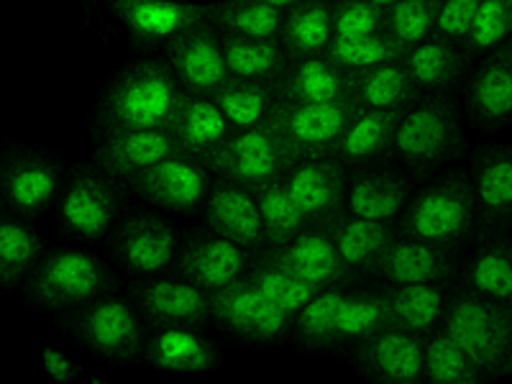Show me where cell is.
<instances>
[{
	"mask_svg": "<svg viewBox=\"0 0 512 384\" xmlns=\"http://www.w3.org/2000/svg\"><path fill=\"white\" fill-rule=\"evenodd\" d=\"M479 236L505 233L512 226V146H484L472 157Z\"/></svg>",
	"mask_w": 512,
	"mask_h": 384,
	"instance_id": "cell-21",
	"label": "cell"
},
{
	"mask_svg": "<svg viewBox=\"0 0 512 384\" xmlns=\"http://www.w3.org/2000/svg\"><path fill=\"white\" fill-rule=\"evenodd\" d=\"M441 6L443 0H400L397 6L387 8V34L415 49L436 34Z\"/></svg>",
	"mask_w": 512,
	"mask_h": 384,
	"instance_id": "cell-48",
	"label": "cell"
},
{
	"mask_svg": "<svg viewBox=\"0 0 512 384\" xmlns=\"http://www.w3.org/2000/svg\"><path fill=\"white\" fill-rule=\"evenodd\" d=\"M395 152L415 177H431L443 164L464 154L459 111L448 95H423L402 113Z\"/></svg>",
	"mask_w": 512,
	"mask_h": 384,
	"instance_id": "cell-4",
	"label": "cell"
},
{
	"mask_svg": "<svg viewBox=\"0 0 512 384\" xmlns=\"http://www.w3.org/2000/svg\"><path fill=\"white\" fill-rule=\"evenodd\" d=\"M205 226L246 251L264 249V228L256 195L246 187L216 177L205 198Z\"/></svg>",
	"mask_w": 512,
	"mask_h": 384,
	"instance_id": "cell-22",
	"label": "cell"
},
{
	"mask_svg": "<svg viewBox=\"0 0 512 384\" xmlns=\"http://www.w3.org/2000/svg\"><path fill=\"white\" fill-rule=\"evenodd\" d=\"M466 113L482 128L512 121V39L484 54L466 85Z\"/></svg>",
	"mask_w": 512,
	"mask_h": 384,
	"instance_id": "cell-23",
	"label": "cell"
},
{
	"mask_svg": "<svg viewBox=\"0 0 512 384\" xmlns=\"http://www.w3.org/2000/svg\"><path fill=\"white\" fill-rule=\"evenodd\" d=\"M246 280L256 287V290L262 292L267 297L269 303L277 305L285 315H290L295 320V315L305 308V305L318 295V287L308 285V282H300L290 274L280 272V269L267 267V264L251 262V267L246 269L244 274Z\"/></svg>",
	"mask_w": 512,
	"mask_h": 384,
	"instance_id": "cell-46",
	"label": "cell"
},
{
	"mask_svg": "<svg viewBox=\"0 0 512 384\" xmlns=\"http://www.w3.org/2000/svg\"><path fill=\"white\" fill-rule=\"evenodd\" d=\"M251 262L280 269V272L290 274L300 282H308L318 290L341 287L354 280V272L344 264L336 249V241L326 228H305L290 244L264 246L251 254Z\"/></svg>",
	"mask_w": 512,
	"mask_h": 384,
	"instance_id": "cell-8",
	"label": "cell"
},
{
	"mask_svg": "<svg viewBox=\"0 0 512 384\" xmlns=\"http://www.w3.org/2000/svg\"><path fill=\"white\" fill-rule=\"evenodd\" d=\"M331 236L351 272L372 274L387 246L400 233H397V223L392 221H367V218L346 216L331 228Z\"/></svg>",
	"mask_w": 512,
	"mask_h": 384,
	"instance_id": "cell-36",
	"label": "cell"
},
{
	"mask_svg": "<svg viewBox=\"0 0 512 384\" xmlns=\"http://www.w3.org/2000/svg\"><path fill=\"white\" fill-rule=\"evenodd\" d=\"M180 98V82L164 59L128 64L100 98L93 136L103 141L123 131H169Z\"/></svg>",
	"mask_w": 512,
	"mask_h": 384,
	"instance_id": "cell-1",
	"label": "cell"
},
{
	"mask_svg": "<svg viewBox=\"0 0 512 384\" xmlns=\"http://www.w3.org/2000/svg\"><path fill=\"white\" fill-rule=\"evenodd\" d=\"M359 113L354 100H338V103H287L277 100L267 116V126L280 136L290 157L297 162L308 159L336 157L338 144L344 139L346 128Z\"/></svg>",
	"mask_w": 512,
	"mask_h": 384,
	"instance_id": "cell-6",
	"label": "cell"
},
{
	"mask_svg": "<svg viewBox=\"0 0 512 384\" xmlns=\"http://www.w3.org/2000/svg\"><path fill=\"white\" fill-rule=\"evenodd\" d=\"M512 39V0H482L461 49L469 59H482Z\"/></svg>",
	"mask_w": 512,
	"mask_h": 384,
	"instance_id": "cell-47",
	"label": "cell"
},
{
	"mask_svg": "<svg viewBox=\"0 0 512 384\" xmlns=\"http://www.w3.org/2000/svg\"><path fill=\"white\" fill-rule=\"evenodd\" d=\"M203 164L221 180L259 192L272 182L285 180L287 172L295 167V159L290 157L280 136L267 123H262L246 131H233L231 139Z\"/></svg>",
	"mask_w": 512,
	"mask_h": 384,
	"instance_id": "cell-7",
	"label": "cell"
},
{
	"mask_svg": "<svg viewBox=\"0 0 512 384\" xmlns=\"http://www.w3.org/2000/svg\"><path fill=\"white\" fill-rule=\"evenodd\" d=\"M356 364L372 384H425V338L384 328L354 346Z\"/></svg>",
	"mask_w": 512,
	"mask_h": 384,
	"instance_id": "cell-17",
	"label": "cell"
},
{
	"mask_svg": "<svg viewBox=\"0 0 512 384\" xmlns=\"http://www.w3.org/2000/svg\"><path fill=\"white\" fill-rule=\"evenodd\" d=\"M113 287L111 269L88 251L57 249L39 259L26 277V295L49 310L82 308Z\"/></svg>",
	"mask_w": 512,
	"mask_h": 384,
	"instance_id": "cell-5",
	"label": "cell"
},
{
	"mask_svg": "<svg viewBox=\"0 0 512 384\" xmlns=\"http://www.w3.org/2000/svg\"><path fill=\"white\" fill-rule=\"evenodd\" d=\"M59 167L36 154H16L0 167V195L18 216L34 218L54 200Z\"/></svg>",
	"mask_w": 512,
	"mask_h": 384,
	"instance_id": "cell-26",
	"label": "cell"
},
{
	"mask_svg": "<svg viewBox=\"0 0 512 384\" xmlns=\"http://www.w3.org/2000/svg\"><path fill=\"white\" fill-rule=\"evenodd\" d=\"M126 187L141 200L177 213H192L210 190V172L205 164L192 157H172L144 169L126 180Z\"/></svg>",
	"mask_w": 512,
	"mask_h": 384,
	"instance_id": "cell-15",
	"label": "cell"
},
{
	"mask_svg": "<svg viewBox=\"0 0 512 384\" xmlns=\"http://www.w3.org/2000/svg\"><path fill=\"white\" fill-rule=\"evenodd\" d=\"M131 297L146 323L159 328H203L210 313V295L180 277H146L131 285Z\"/></svg>",
	"mask_w": 512,
	"mask_h": 384,
	"instance_id": "cell-14",
	"label": "cell"
},
{
	"mask_svg": "<svg viewBox=\"0 0 512 384\" xmlns=\"http://www.w3.org/2000/svg\"><path fill=\"white\" fill-rule=\"evenodd\" d=\"M346 164L336 157L297 162L285 175L287 192L303 213L308 228L331 231L341 218H346Z\"/></svg>",
	"mask_w": 512,
	"mask_h": 384,
	"instance_id": "cell-10",
	"label": "cell"
},
{
	"mask_svg": "<svg viewBox=\"0 0 512 384\" xmlns=\"http://www.w3.org/2000/svg\"><path fill=\"white\" fill-rule=\"evenodd\" d=\"M346 292L341 287H328L320 290L318 295L305 305L300 313L292 320V331H295L297 341L310 349H328V346H338L336 338V315L338 305L344 300Z\"/></svg>",
	"mask_w": 512,
	"mask_h": 384,
	"instance_id": "cell-45",
	"label": "cell"
},
{
	"mask_svg": "<svg viewBox=\"0 0 512 384\" xmlns=\"http://www.w3.org/2000/svg\"><path fill=\"white\" fill-rule=\"evenodd\" d=\"M121 210V190L116 180L98 169H77L62 195L59 216L67 231L80 239H103L116 226Z\"/></svg>",
	"mask_w": 512,
	"mask_h": 384,
	"instance_id": "cell-13",
	"label": "cell"
},
{
	"mask_svg": "<svg viewBox=\"0 0 512 384\" xmlns=\"http://www.w3.org/2000/svg\"><path fill=\"white\" fill-rule=\"evenodd\" d=\"M456 267V251L397 236L372 274L382 277L387 285H446L456 274Z\"/></svg>",
	"mask_w": 512,
	"mask_h": 384,
	"instance_id": "cell-24",
	"label": "cell"
},
{
	"mask_svg": "<svg viewBox=\"0 0 512 384\" xmlns=\"http://www.w3.org/2000/svg\"><path fill=\"white\" fill-rule=\"evenodd\" d=\"M423 93L410 77L405 62L379 64L354 75V103L369 111H410Z\"/></svg>",
	"mask_w": 512,
	"mask_h": 384,
	"instance_id": "cell-35",
	"label": "cell"
},
{
	"mask_svg": "<svg viewBox=\"0 0 512 384\" xmlns=\"http://www.w3.org/2000/svg\"><path fill=\"white\" fill-rule=\"evenodd\" d=\"M410 200V182L395 169L356 167L346 185V213L367 221H392L400 218Z\"/></svg>",
	"mask_w": 512,
	"mask_h": 384,
	"instance_id": "cell-25",
	"label": "cell"
},
{
	"mask_svg": "<svg viewBox=\"0 0 512 384\" xmlns=\"http://www.w3.org/2000/svg\"><path fill=\"white\" fill-rule=\"evenodd\" d=\"M256 195L264 228V246H285L305 231V218L287 192L285 180L262 187Z\"/></svg>",
	"mask_w": 512,
	"mask_h": 384,
	"instance_id": "cell-44",
	"label": "cell"
},
{
	"mask_svg": "<svg viewBox=\"0 0 512 384\" xmlns=\"http://www.w3.org/2000/svg\"><path fill=\"white\" fill-rule=\"evenodd\" d=\"M205 18L221 34L246 36V39H280L285 13L262 0H218L205 3Z\"/></svg>",
	"mask_w": 512,
	"mask_h": 384,
	"instance_id": "cell-38",
	"label": "cell"
},
{
	"mask_svg": "<svg viewBox=\"0 0 512 384\" xmlns=\"http://www.w3.org/2000/svg\"><path fill=\"white\" fill-rule=\"evenodd\" d=\"M210 100L221 108L233 131H246V128H256L267 121L269 111L277 103V90L274 85H264V82L228 77L221 88L210 95Z\"/></svg>",
	"mask_w": 512,
	"mask_h": 384,
	"instance_id": "cell-39",
	"label": "cell"
},
{
	"mask_svg": "<svg viewBox=\"0 0 512 384\" xmlns=\"http://www.w3.org/2000/svg\"><path fill=\"white\" fill-rule=\"evenodd\" d=\"M390 328V315L384 305L382 290L346 292L336 315L338 344H361L379 331Z\"/></svg>",
	"mask_w": 512,
	"mask_h": 384,
	"instance_id": "cell-41",
	"label": "cell"
},
{
	"mask_svg": "<svg viewBox=\"0 0 512 384\" xmlns=\"http://www.w3.org/2000/svg\"><path fill=\"white\" fill-rule=\"evenodd\" d=\"M402 113L397 111H369L359 108L354 121L346 128L344 139L338 144L336 159L346 167H369L377 159L395 152V136Z\"/></svg>",
	"mask_w": 512,
	"mask_h": 384,
	"instance_id": "cell-33",
	"label": "cell"
},
{
	"mask_svg": "<svg viewBox=\"0 0 512 384\" xmlns=\"http://www.w3.org/2000/svg\"><path fill=\"white\" fill-rule=\"evenodd\" d=\"M507 377H512V356H510V361H507Z\"/></svg>",
	"mask_w": 512,
	"mask_h": 384,
	"instance_id": "cell-54",
	"label": "cell"
},
{
	"mask_svg": "<svg viewBox=\"0 0 512 384\" xmlns=\"http://www.w3.org/2000/svg\"><path fill=\"white\" fill-rule=\"evenodd\" d=\"M390 328L428 338L441 328L446 313V285H387L382 287Z\"/></svg>",
	"mask_w": 512,
	"mask_h": 384,
	"instance_id": "cell-29",
	"label": "cell"
},
{
	"mask_svg": "<svg viewBox=\"0 0 512 384\" xmlns=\"http://www.w3.org/2000/svg\"><path fill=\"white\" fill-rule=\"evenodd\" d=\"M410 77L423 95H448L464 80L469 62L461 44H451L446 39L431 36L428 41L410 49L402 59Z\"/></svg>",
	"mask_w": 512,
	"mask_h": 384,
	"instance_id": "cell-30",
	"label": "cell"
},
{
	"mask_svg": "<svg viewBox=\"0 0 512 384\" xmlns=\"http://www.w3.org/2000/svg\"><path fill=\"white\" fill-rule=\"evenodd\" d=\"M425 384H487L482 369L446 331L425 338Z\"/></svg>",
	"mask_w": 512,
	"mask_h": 384,
	"instance_id": "cell-42",
	"label": "cell"
},
{
	"mask_svg": "<svg viewBox=\"0 0 512 384\" xmlns=\"http://www.w3.org/2000/svg\"><path fill=\"white\" fill-rule=\"evenodd\" d=\"M333 41V0H303L285 11L280 44L290 62L323 57Z\"/></svg>",
	"mask_w": 512,
	"mask_h": 384,
	"instance_id": "cell-32",
	"label": "cell"
},
{
	"mask_svg": "<svg viewBox=\"0 0 512 384\" xmlns=\"http://www.w3.org/2000/svg\"><path fill=\"white\" fill-rule=\"evenodd\" d=\"M262 3H267V6L277 8V11H290L292 6H297V3H303V0H262Z\"/></svg>",
	"mask_w": 512,
	"mask_h": 384,
	"instance_id": "cell-52",
	"label": "cell"
},
{
	"mask_svg": "<svg viewBox=\"0 0 512 384\" xmlns=\"http://www.w3.org/2000/svg\"><path fill=\"white\" fill-rule=\"evenodd\" d=\"M274 90L277 100L287 103H338V100H354V75L338 70L326 57L300 59L290 62Z\"/></svg>",
	"mask_w": 512,
	"mask_h": 384,
	"instance_id": "cell-27",
	"label": "cell"
},
{
	"mask_svg": "<svg viewBox=\"0 0 512 384\" xmlns=\"http://www.w3.org/2000/svg\"><path fill=\"white\" fill-rule=\"evenodd\" d=\"M210 313L244 341L272 344L292 328L290 315L272 305L246 277L210 295Z\"/></svg>",
	"mask_w": 512,
	"mask_h": 384,
	"instance_id": "cell-12",
	"label": "cell"
},
{
	"mask_svg": "<svg viewBox=\"0 0 512 384\" xmlns=\"http://www.w3.org/2000/svg\"><path fill=\"white\" fill-rule=\"evenodd\" d=\"M477 231V200L472 180L461 169H451L431 185L410 195L400 213L397 233L405 239L425 241L456 251L472 241Z\"/></svg>",
	"mask_w": 512,
	"mask_h": 384,
	"instance_id": "cell-2",
	"label": "cell"
},
{
	"mask_svg": "<svg viewBox=\"0 0 512 384\" xmlns=\"http://www.w3.org/2000/svg\"><path fill=\"white\" fill-rule=\"evenodd\" d=\"M221 41L231 77L277 85L290 67L280 39H246V36L221 34Z\"/></svg>",
	"mask_w": 512,
	"mask_h": 384,
	"instance_id": "cell-37",
	"label": "cell"
},
{
	"mask_svg": "<svg viewBox=\"0 0 512 384\" xmlns=\"http://www.w3.org/2000/svg\"><path fill=\"white\" fill-rule=\"evenodd\" d=\"M441 331L472 356V361L489 379L505 377L507 361L512 356V308L495 303L472 290L451 292Z\"/></svg>",
	"mask_w": 512,
	"mask_h": 384,
	"instance_id": "cell-3",
	"label": "cell"
},
{
	"mask_svg": "<svg viewBox=\"0 0 512 384\" xmlns=\"http://www.w3.org/2000/svg\"><path fill=\"white\" fill-rule=\"evenodd\" d=\"M169 131L185 146V152L192 159H198L200 164L210 154H216L233 134L231 123L226 121V116H223L221 108L213 100L187 93H182Z\"/></svg>",
	"mask_w": 512,
	"mask_h": 384,
	"instance_id": "cell-28",
	"label": "cell"
},
{
	"mask_svg": "<svg viewBox=\"0 0 512 384\" xmlns=\"http://www.w3.org/2000/svg\"><path fill=\"white\" fill-rule=\"evenodd\" d=\"M408 52L410 49L405 44H400L395 36L384 31V34L372 36H351V39L333 36L323 57L331 64H336L338 70L356 75V72L372 70V67H379V64L402 62V59L408 57Z\"/></svg>",
	"mask_w": 512,
	"mask_h": 384,
	"instance_id": "cell-40",
	"label": "cell"
},
{
	"mask_svg": "<svg viewBox=\"0 0 512 384\" xmlns=\"http://www.w3.org/2000/svg\"><path fill=\"white\" fill-rule=\"evenodd\" d=\"M105 3L128 31L131 41L141 49L167 44L192 24L205 21V3H187V0H105Z\"/></svg>",
	"mask_w": 512,
	"mask_h": 384,
	"instance_id": "cell-20",
	"label": "cell"
},
{
	"mask_svg": "<svg viewBox=\"0 0 512 384\" xmlns=\"http://www.w3.org/2000/svg\"><path fill=\"white\" fill-rule=\"evenodd\" d=\"M111 249L126 272L146 280L157 277L177 259V233L159 216L139 213L118 223Z\"/></svg>",
	"mask_w": 512,
	"mask_h": 384,
	"instance_id": "cell-18",
	"label": "cell"
},
{
	"mask_svg": "<svg viewBox=\"0 0 512 384\" xmlns=\"http://www.w3.org/2000/svg\"><path fill=\"white\" fill-rule=\"evenodd\" d=\"M41 256L44 244L26 223L0 218V287H13L26 280Z\"/></svg>",
	"mask_w": 512,
	"mask_h": 384,
	"instance_id": "cell-43",
	"label": "cell"
},
{
	"mask_svg": "<svg viewBox=\"0 0 512 384\" xmlns=\"http://www.w3.org/2000/svg\"><path fill=\"white\" fill-rule=\"evenodd\" d=\"M144 356L152 367L175 374H203L218 367V349L195 328H159L144 341Z\"/></svg>",
	"mask_w": 512,
	"mask_h": 384,
	"instance_id": "cell-31",
	"label": "cell"
},
{
	"mask_svg": "<svg viewBox=\"0 0 512 384\" xmlns=\"http://www.w3.org/2000/svg\"><path fill=\"white\" fill-rule=\"evenodd\" d=\"M387 31V8L367 0H333V36H372Z\"/></svg>",
	"mask_w": 512,
	"mask_h": 384,
	"instance_id": "cell-49",
	"label": "cell"
},
{
	"mask_svg": "<svg viewBox=\"0 0 512 384\" xmlns=\"http://www.w3.org/2000/svg\"><path fill=\"white\" fill-rule=\"evenodd\" d=\"M479 6H482V0H443L433 36L451 41V44H464Z\"/></svg>",
	"mask_w": 512,
	"mask_h": 384,
	"instance_id": "cell-50",
	"label": "cell"
},
{
	"mask_svg": "<svg viewBox=\"0 0 512 384\" xmlns=\"http://www.w3.org/2000/svg\"><path fill=\"white\" fill-rule=\"evenodd\" d=\"M41 364H44V372H47L49 377H52V382L57 384L72 382V379L80 374V367H77L75 361L57 349H44V354H41Z\"/></svg>",
	"mask_w": 512,
	"mask_h": 384,
	"instance_id": "cell-51",
	"label": "cell"
},
{
	"mask_svg": "<svg viewBox=\"0 0 512 384\" xmlns=\"http://www.w3.org/2000/svg\"><path fill=\"white\" fill-rule=\"evenodd\" d=\"M75 331L82 344L105 359L128 361L144 351V328L139 313L123 297L103 295L82 305L75 315Z\"/></svg>",
	"mask_w": 512,
	"mask_h": 384,
	"instance_id": "cell-11",
	"label": "cell"
},
{
	"mask_svg": "<svg viewBox=\"0 0 512 384\" xmlns=\"http://www.w3.org/2000/svg\"><path fill=\"white\" fill-rule=\"evenodd\" d=\"M464 287L512 308V239L505 233L479 236L477 251L464 269Z\"/></svg>",
	"mask_w": 512,
	"mask_h": 384,
	"instance_id": "cell-34",
	"label": "cell"
},
{
	"mask_svg": "<svg viewBox=\"0 0 512 384\" xmlns=\"http://www.w3.org/2000/svg\"><path fill=\"white\" fill-rule=\"evenodd\" d=\"M164 62L180 82L182 93L200 95V98H210L231 77L223 57L221 31L208 18L167 41Z\"/></svg>",
	"mask_w": 512,
	"mask_h": 384,
	"instance_id": "cell-9",
	"label": "cell"
},
{
	"mask_svg": "<svg viewBox=\"0 0 512 384\" xmlns=\"http://www.w3.org/2000/svg\"><path fill=\"white\" fill-rule=\"evenodd\" d=\"M367 3H374V6H379V8H392V6H397L400 0H367Z\"/></svg>",
	"mask_w": 512,
	"mask_h": 384,
	"instance_id": "cell-53",
	"label": "cell"
},
{
	"mask_svg": "<svg viewBox=\"0 0 512 384\" xmlns=\"http://www.w3.org/2000/svg\"><path fill=\"white\" fill-rule=\"evenodd\" d=\"M185 146L167 128L157 131H123L98 141L93 164L98 172L116 182H126L144 169L172 157H185ZM190 157V154H187Z\"/></svg>",
	"mask_w": 512,
	"mask_h": 384,
	"instance_id": "cell-19",
	"label": "cell"
},
{
	"mask_svg": "<svg viewBox=\"0 0 512 384\" xmlns=\"http://www.w3.org/2000/svg\"><path fill=\"white\" fill-rule=\"evenodd\" d=\"M249 267L251 251L241 249L213 231L192 233L185 246L177 251V277L200 287L208 295L241 280Z\"/></svg>",
	"mask_w": 512,
	"mask_h": 384,
	"instance_id": "cell-16",
	"label": "cell"
}]
</instances>
